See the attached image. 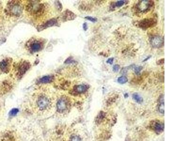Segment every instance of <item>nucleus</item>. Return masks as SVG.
Returning a JSON list of instances; mask_svg holds the SVG:
<instances>
[{
  "label": "nucleus",
  "mask_w": 188,
  "mask_h": 141,
  "mask_svg": "<svg viewBox=\"0 0 188 141\" xmlns=\"http://www.w3.org/2000/svg\"><path fill=\"white\" fill-rule=\"evenodd\" d=\"M119 64H115V65H114L112 68V69H113V71L115 72H119Z\"/></svg>",
  "instance_id": "5701e85b"
},
{
  "label": "nucleus",
  "mask_w": 188,
  "mask_h": 141,
  "mask_svg": "<svg viewBox=\"0 0 188 141\" xmlns=\"http://www.w3.org/2000/svg\"><path fill=\"white\" fill-rule=\"evenodd\" d=\"M30 63L28 62H23L21 63L18 67V76L21 77L23 76V75L25 74V72L28 69L30 68Z\"/></svg>",
  "instance_id": "0eeeda50"
},
{
  "label": "nucleus",
  "mask_w": 188,
  "mask_h": 141,
  "mask_svg": "<svg viewBox=\"0 0 188 141\" xmlns=\"http://www.w3.org/2000/svg\"><path fill=\"white\" fill-rule=\"evenodd\" d=\"M88 25H87V23H84L83 25V28L84 31H87L88 30Z\"/></svg>",
  "instance_id": "a878e982"
},
{
  "label": "nucleus",
  "mask_w": 188,
  "mask_h": 141,
  "mask_svg": "<svg viewBox=\"0 0 188 141\" xmlns=\"http://www.w3.org/2000/svg\"><path fill=\"white\" fill-rule=\"evenodd\" d=\"M70 107V101L68 97L62 96L57 103V111L60 114H64L68 111Z\"/></svg>",
  "instance_id": "f03ea898"
},
{
  "label": "nucleus",
  "mask_w": 188,
  "mask_h": 141,
  "mask_svg": "<svg viewBox=\"0 0 188 141\" xmlns=\"http://www.w3.org/2000/svg\"><path fill=\"white\" fill-rule=\"evenodd\" d=\"M21 7L19 4H14V5L11 6V11L13 14L16 15H18L22 12Z\"/></svg>",
  "instance_id": "f8f14e48"
},
{
  "label": "nucleus",
  "mask_w": 188,
  "mask_h": 141,
  "mask_svg": "<svg viewBox=\"0 0 188 141\" xmlns=\"http://www.w3.org/2000/svg\"><path fill=\"white\" fill-rule=\"evenodd\" d=\"M143 67L142 66H139V67H136L134 68V71L135 74L136 75H139L141 71L143 70Z\"/></svg>",
  "instance_id": "a211bd4d"
},
{
  "label": "nucleus",
  "mask_w": 188,
  "mask_h": 141,
  "mask_svg": "<svg viewBox=\"0 0 188 141\" xmlns=\"http://www.w3.org/2000/svg\"><path fill=\"white\" fill-rule=\"evenodd\" d=\"M157 24V21L154 18L144 19L141 20L139 23L138 26L143 29H146L150 27L154 26Z\"/></svg>",
  "instance_id": "39448f33"
},
{
  "label": "nucleus",
  "mask_w": 188,
  "mask_h": 141,
  "mask_svg": "<svg viewBox=\"0 0 188 141\" xmlns=\"http://www.w3.org/2000/svg\"><path fill=\"white\" fill-rule=\"evenodd\" d=\"M71 141H81V139L77 135H74L71 138Z\"/></svg>",
  "instance_id": "aec40b11"
},
{
  "label": "nucleus",
  "mask_w": 188,
  "mask_h": 141,
  "mask_svg": "<svg viewBox=\"0 0 188 141\" xmlns=\"http://www.w3.org/2000/svg\"><path fill=\"white\" fill-rule=\"evenodd\" d=\"M164 39L160 36H153L150 39V44L155 48H160L164 45Z\"/></svg>",
  "instance_id": "423d86ee"
},
{
  "label": "nucleus",
  "mask_w": 188,
  "mask_h": 141,
  "mask_svg": "<svg viewBox=\"0 0 188 141\" xmlns=\"http://www.w3.org/2000/svg\"><path fill=\"white\" fill-rule=\"evenodd\" d=\"M151 56H149L148 57H147V58H145V60H143V62H145V61H147L148 60H149L151 57Z\"/></svg>",
  "instance_id": "bb28decb"
},
{
  "label": "nucleus",
  "mask_w": 188,
  "mask_h": 141,
  "mask_svg": "<svg viewBox=\"0 0 188 141\" xmlns=\"http://www.w3.org/2000/svg\"><path fill=\"white\" fill-rule=\"evenodd\" d=\"M117 81L119 84H124L127 82L128 79L127 78V77L125 76H120L118 78Z\"/></svg>",
  "instance_id": "f3484780"
},
{
  "label": "nucleus",
  "mask_w": 188,
  "mask_h": 141,
  "mask_svg": "<svg viewBox=\"0 0 188 141\" xmlns=\"http://www.w3.org/2000/svg\"><path fill=\"white\" fill-rule=\"evenodd\" d=\"M54 80V77L51 75H48V76H44L42 77V78L40 79L39 80V82L41 83L45 84V83H49L52 81Z\"/></svg>",
  "instance_id": "ddd939ff"
},
{
  "label": "nucleus",
  "mask_w": 188,
  "mask_h": 141,
  "mask_svg": "<svg viewBox=\"0 0 188 141\" xmlns=\"http://www.w3.org/2000/svg\"><path fill=\"white\" fill-rule=\"evenodd\" d=\"M158 110L161 113H164V95L161 96L159 99V106Z\"/></svg>",
  "instance_id": "4468645a"
},
{
  "label": "nucleus",
  "mask_w": 188,
  "mask_h": 141,
  "mask_svg": "<svg viewBox=\"0 0 188 141\" xmlns=\"http://www.w3.org/2000/svg\"><path fill=\"white\" fill-rule=\"evenodd\" d=\"M151 128L157 134L162 133L164 129V125L162 122L159 121H155L151 124Z\"/></svg>",
  "instance_id": "6e6552de"
},
{
  "label": "nucleus",
  "mask_w": 188,
  "mask_h": 141,
  "mask_svg": "<svg viewBox=\"0 0 188 141\" xmlns=\"http://www.w3.org/2000/svg\"><path fill=\"white\" fill-rule=\"evenodd\" d=\"M133 98L134 100H135L136 102H137V103H141L143 101V98L142 97L138 95L137 93H134L133 94Z\"/></svg>",
  "instance_id": "2eb2a0df"
},
{
  "label": "nucleus",
  "mask_w": 188,
  "mask_h": 141,
  "mask_svg": "<svg viewBox=\"0 0 188 141\" xmlns=\"http://www.w3.org/2000/svg\"><path fill=\"white\" fill-rule=\"evenodd\" d=\"M113 61H114V58L111 57L108 59V60L106 61V63L110 64H113Z\"/></svg>",
  "instance_id": "b1692460"
},
{
  "label": "nucleus",
  "mask_w": 188,
  "mask_h": 141,
  "mask_svg": "<svg viewBox=\"0 0 188 141\" xmlns=\"http://www.w3.org/2000/svg\"><path fill=\"white\" fill-rule=\"evenodd\" d=\"M154 6L153 1L149 0L140 1L136 5V9L141 13L147 12Z\"/></svg>",
  "instance_id": "7ed1b4c3"
},
{
  "label": "nucleus",
  "mask_w": 188,
  "mask_h": 141,
  "mask_svg": "<svg viewBox=\"0 0 188 141\" xmlns=\"http://www.w3.org/2000/svg\"><path fill=\"white\" fill-rule=\"evenodd\" d=\"M85 18L87 20H89L90 21L92 22H95L97 21V18H93V17H90V16H87L85 17Z\"/></svg>",
  "instance_id": "4be33fe9"
},
{
  "label": "nucleus",
  "mask_w": 188,
  "mask_h": 141,
  "mask_svg": "<svg viewBox=\"0 0 188 141\" xmlns=\"http://www.w3.org/2000/svg\"><path fill=\"white\" fill-rule=\"evenodd\" d=\"M64 17L66 18V20H72L75 18V15L70 11H67Z\"/></svg>",
  "instance_id": "dca6fc26"
},
{
  "label": "nucleus",
  "mask_w": 188,
  "mask_h": 141,
  "mask_svg": "<svg viewBox=\"0 0 188 141\" xmlns=\"http://www.w3.org/2000/svg\"><path fill=\"white\" fill-rule=\"evenodd\" d=\"M89 89V86L87 84H80L74 87V93L76 94H82L87 91Z\"/></svg>",
  "instance_id": "1a4fd4ad"
},
{
  "label": "nucleus",
  "mask_w": 188,
  "mask_h": 141,
  "mask_svg": "<svg viewBox=\"0 0 188 141\" xmlns=\"http://www.w3.org/2000/svg\"><path fill=\"white\" fill-rule=\"evenodd\" d=\"M125 1H123V0L118 1L115 4V7H122L123 5H124V4H125Z\"/></svg>",
  "instance_id": "6ab92c4d"
},
{
  "label": "nucleus",
  "mask_w": 188,
  "mask_h": 141,
  "mask_svg": "<svg viewBox=\"0 0 188 141\" xmlns=\"http://www.w3.org/2000/svg\"><path fill=\"white\" fill-rule=\"evenodd\" d=\"M18 109H13L12 110H11L10 112V114L11 116H15V115H16V114L18 113Z\"/></svg>",
  "instance_id": "412c9836"
},
{
  "label": "nucleus",
  "mask_w": 188,
  "mask_h": 141,
  "mask_svg": "<svg viewBox=\"0 0 188 141\" xmlns=\"http://www.w3.org/2000/svg\"><path fill=\"white\" fill-rule=\"evenodd\" d=\"M29 49L32 53L39 52L43 48V43L40 40H33L29 43Z\"/></svg>",
  "instance_id": "20e7f679"
},
{
  "label": "nucleus",
  "mask_w": 188,
  "mask_h": 141,
  "mask_svg": "<svg viewBox=\"0 0 188 141\" xmlns=\"http://www.w3.org/2000/svg\"><path fill=\"white\" fill-rule=\"evenodd\" d=\"M10 61L7 59L3 60L0 62V70L6 74L10 71Z\"/></svg>",
  "instance_id": "9d476101"
},
{
  "label": "nucleus",
  "mask_w": 188,
  "mask_h": 141,
  "mask_svg": "<svg viewBox=\"0 0 188 141\" xmlns=\"http://www.w3.org/2000/svg\"><path fill=\"white\" fill-rule=\"evenodd\" d=\"M56 24H57V20L55 18H52V19L48 20V21L46 22L45 24L40 26L38 29L40 31H41V30H43L44 29L47 28L48 27L54 26Z\"/></svg>",
  "instance_id": "9b49d317"
},
{
  "label": "nucleus",
  "mask_w": 188,
  "mask_h": 141,
  "mask_svg": "<svg viewBox=\"0 0 188 141\" xmlns=\"http://www.w3.org/2000/svg\"><path fill=\"white\" fill-rule=\"evenodd\" d=\"M164 58H162V59H161V60H159L158 61H157V64L158 65H161V64H163L164 63Z\"/></svg>",
  "instance_id": "393cba45"
},
{
  "label": "nucleus",
  "mask_w": 188,
  "mask_h": 141,
  "mask_svg": "<svg viewBox=\"0 0 188 141\" xmlns=\"http://www.w3.org/2000/svg\"><path fill=\"white\" fill-rule=\"evenodd\" d=\"M33 103L35 110L41 113L49 111L52 104L51 97L44 93H40L36 96L34 97Z\"/></svg>",
  "instance_id": "f257e3e1"
}]
</instances>
